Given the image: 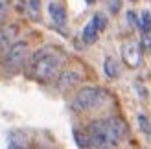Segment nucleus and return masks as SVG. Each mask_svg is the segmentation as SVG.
I'll use <instances>...</instances> for the list:
<instances>
[{
  "label": "nucleus",
  "instance_id": "1",
  "mask_svg": "<svg viewBox=\"0 0 151 149\" xmlns=\"http://www.w3.org/2000/svg\"><path fill=\"white\" fill-rule=\"evenodd\" d=\"M127 133V125L120 118H109L103 122H94L90 125V145L98 147H111L116 145Z\"/></svg>",
  "mask_w": 151,
  "mask_h": 149
},
{
  "label": "nucleus",
  "instance_id": "2",
  "mask_svg": "<svg viewBox=\"0 0 151 149\" xmlns=\"http://www.w3.org/2000/svg\"><path fill=\"white\" fill-rule=\"evenodd\" d=\"M61 63L63 59L55 54H44V55L37 54L33 64V76L37 79H54Z\"/></svg>",
  "mask_w": 151,
  "mask_h": 149
},
{
  "label": "nucleus",
  "instance_id": "3",
  "mask_svg": "<svg viewBox=\"0 0 151 149\" xmlns=\"http://www.w3.org/2000/svg\"><path fill=\"white\" fill-rule=\"evenodd\" d=\"M105 101V92L100 90V88H94V87H87L79 90V94L76 96V101H74V107L79 109V110H90V109H96L98 105H101Z\"/></svg>",
  "mask_w": 151,
  "mask_h": 149
},
{
  "label": "nucleus",
  "instance_id": "4",
  "mask_svg": "<svg viewBox=\"0 0 151 149\" xmlns=\"http://www.w3.org/2000/svg\"><path fill=\"white\" fill-rule=\"evenodd\" d=\"M26 52H28V44L26 42H15L13 46L7 50V54L4 57V66L7 72H17L22 63L26 59Z\"/></svg>",
  "mask_w": 151,
  "mask_h": 149
},
{
  "label": "nucleus",
  "instance_id": "5",
  "mask_svg": "<svg viewBox=\"0 0 151 149\" xmlns=\"http://www.w3.org/2000/svg\"><path fill=\"white\" fill-rule=\"evenodd\" d=\"M122 57L125 64H129L131 68H138L140 61H142V52L138 48L137 42H125L122 46Z\"/></svg>",
  "mask_w": 151,
  "mask_h": 149
},
{
  "label": "nucleus",
  "instance_id": "6",
  "mask_svg": "<svg viewBox=\"0 0 151 149\" xmlns=\"http://www.w3.org/2000/svg\"><path fill=\"white\" fill-rule=\"evenodd\" d=\"M79 81H81V76H79L78 72L66 70V72H63L61 76H59L57 85H59V88H61V90H66V88H72L74 85H78Z\"/></svg>",
  "mask_w": 151,
  "mask_h": 149
},
{
  "label": "nucleus",
  "instance_id": "7",
  "mask_svg": "<svg viewBox=\"0 0 151 149\" xmlns=\"http://www.w3.org/2000/svg\"><path fill=\"white\" fill-rule=\"evenodd\" d=\"M48 11H50V17L54 19L55 24H65L66 22V11H65V7L61 4H57V2H50L48 6Z\"/></svg>",
  "mask_w": 151,
  "mask_h": 149
},
{
  "label": "nucleus",
  "instance_id": "8",
  "mask_svg": "<svg viewBox=\"0 0 151 149\" xmlns=\"http://www.w3.org/2000/svg\"><path fill=\"white\" fill-rule=\"evenodd\" d=\"M103 70H105V74H107L109 77H118L120 76V64H118V61L114 57H107V59H105Z\"/></svg>",
  "mask_w": 151,
  "mask_h": 149
},
{
  "label": "nucleus",
  "instance_id": "9",
  "mask_svg": "<svg viewBox=\"0 0 151 149\" xmlns=\"http://www.w3.org/2000/svg\"><path fill=\"white\" fill-rule=\"evenodd\" d=\"M98 39V29L94 26V22L90 20L88 24L85 26V29H83V42L85 44H94Z\"/></svg>",
  "mask_w": 151,
  "mask_h": 149
},
{
  "label": "nucleus",
  "instance_id": "10",
  "mask_svg": "<svg viewBox=\"0 0 151 149\" xmlns=\"http://www.w3.org/2000/svg\"><path fill=\"white\" fill-rule=\"evenodd\" d=\"M9 147H26L28 142H26V135L20 131H13L9 135V142H7Z\"/></svg>",
  "mask_w": 151,
  "mask_h": 149
},
{
  "label": "nucleus",
  "instance_id": "11",
  "mask_svg": "<svg viewBox=\"0 0 151 149\" xmlns=\"http://www.w3.org/2000/svg\"><path fill=\"white\" fill-rule=\"evenodd\" d=\"M138 26H140V29H142L144 33H149V32H151V13H149V11H144V13L140 15Z\"/></svg>",
  "mask_w": 151,
  "mask_h": 149
},
{
  "label": "nucleus",
  "instance_id": "12",
  "mask_svg": "<svg viewBox=\"0 0 151 149\" xmlns=\"http://www.w3.org/2000/svg\"><path fill=\"white\" fill-rule=\"evenodd\" d=\"M92 22H94V26H96L98 32L105 29V26H107V19H105V15H103V13H96L94 17H92Z\"/></svg>",
  "mask_w": 151,
  "mask_h": 149
},
{
  "label": "nucleus",
  "instance_id": "13",
  "mask_svg": "<svg viewBox=\"0 0 151 149\" xmlns=\"http://www.w3.org/2000/svg\"><path fill=\"white\" fill-rule=\"evenodd\" d=\"M29 13L33 19H39V0H29Z\"/></svg>",
  "mask_w": 151,
  "mask_h": 149
},
{
  "label": "nucleus",
  "instance_id": "14",
  "mask_svg": "<svg viewBox=\"0 0 151 149\" xmlns=\"http://www.w3.org/2000/svg\"><path fill=\"white\" fill-rule=\"evenodd\" d=\"M138 123H140V129L142 131H146V133L151 131V122L147 120L146 116H138Z\"/></svg>",
  "mask_w": 151,
  "mask_h": 149
},
{
  "label": "nucleus",
  "instance_id": "15",
  "mask_svg": "<svg viewBox=\"0 0 151 149\" xmlns=\"http://www.w3.org/2000/svg\"><path fill=\"white\" fill-rule=\"evenodd\" d=\"M74 136H76V140H78V145H81V147H83V145H90V144H88V138H87V136H83L79 131H76V133H74Z\"/></svg>",
  "mask_w": 151,
  "mask_h": 149
},
{
  "label": "nucleus",
  "instance_id": "16",
  "mask_svg": "<svg viewBox=\"0 0 151 149\" xmlns=\"http://www.w3.org/2000/svg\"><path fill=\"white\" fill-rule=\"evenodd\" d=\"M109 9H111V13H118L120 11V0H111V2H109Z\"/></svg>",
  "mask_w": 151,
  "mask_h": 149
},
{
  "label": "nucleus",
  "instance_id": "17",
  "mask_svg": "<svg viewBox=\"0 0 151 149\" xmlns=\"http://www.w3.org/2000/svg\"><path fill=\"white\" fill-rule=\"evenodd\" d=\"M144 41H142V46H144V50H151V35L149 33H144Z\"/></svg>",
  "mask_w": 151,
  "mask_h": 149
},
{
  "label": "nucleus",
  "instance_id": "18",
  "mask_svg": "<svg viewBox=\"0 0 151 149\" xmlns=\"http://www.w3.org/2000/svg\"><path fill=\"white\" fill-rule=\"evenodd\" d=\"M127 22H129V26H134V24H137V17H134L133 11L127 13Z\"/></svg>",
  "mask_w": 151,
  "mask_h": 149
},
{
  "label": "nucleus",
  "instance_id": "19",
  "mask_svg": "<svg viewBox=\"0 0 151 149\" xmlns=\"http://www.w3.org/2000/svg\"><path fill=\"white\" fill-rule=\"evenodd\" d=\"M2 41H4V35L0 33V48H2Z\"/></svg>",
  "mask_w": 151,
  "mask_h": 149
},
{
  "label": "nucleus",
  "instance_id": "20",
  "mask_svg": "<svg viewBox=\"0 0 151 149\" xmlns=\"http://www.w3.org/2000/svg\"><path fill=\"white\" fill-rule=\"evenodd\" d=\"M85 2H87V4H94V2H96V0H85Z\"/></svg>",
  "mask_w": 151,
  "mask_h": 149
},
{
  "label": "nucleus",
  "instance_id": "21",
  "mask_svg": "<svg viewBox=\"0 0 151 149\" xmlns=\"http://www.w3.org/2000/svg\"><path fill=\"white\" fill-rule=\"evenodd\" d=\"M149 138H151V131H149Z\"/></svg>",
  "mask_w": 151,
  "mask_h": 149
}]
</instances>
